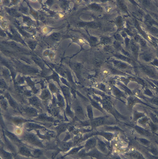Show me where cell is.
I'll return each instance as SVG.
<instances>
[{"mask_svg":"<svg viewBox=\"0 0 158 159\" xmlns=\"http://www.w3.org/2000/svg\"><path fill=\"white\" fill-rule=\"evenodd\" d=\"M21 140L27 144L38 148H44V145L36 135L33 133H26L23 136Z\"/></svg>","mask_w":158,"mask_h":159,"instance_id":"cell-1","label":"cell"},{"mask_svg":"<svg viewBox=\"0 0 158 159\" xmlns=\"http://www.w3.org/2000/svg\"><path fill=\"white\" fill-rule=\"evenodd\" d=\"M18 153L22 157H26L34 158L33 153V152L30 149L25 145H22L19 147L18 150Z\"/></svg>","mask_w":158,"mask_h":159,"instance_id":"cell-2","label":"cell"},{"mask_svg":"<svg viewBox=\"0 0 158 159\" xmlns=\"http://www.w3.org/2000/svg\"><path fill=\"white\" fill-rule=\"evenodd\" d=\"M144 21L147 26H154L158 27V22L155 20L151 15L147 14L145 15Z\"/></svg>","mask_w":158,"mask_h":159,"instance_id":"cell-3","label":"cell"},{"mask_svg":"<svg viewBox=\"0 0 158 159\" xmlns=\"http://www.w3.org/2000/svg\"><path fill=\"white\" fill-rule=\"evenodd\" d=\"M13 154L4 150L3 147L1 148L0 156L1 159H14Z\"/></svg>","mask_w":158,"mask_h":159,"instance_id":"cell-4","label":"cell"},{"mask_svg":"<svg viewBox=\"0 0 158 159\" xmlns=\"http://www.w3.org/2000/svg\"><path fill=\"white\" fill-rule=\"evenodd\" d=\"M140 57L144 61L146 62H150L152 60L153 56L152 54L148 52L141 53L140 55Z\"/></svg>","mask_w":158,"mask_h":159,"instance_id":"cell-5","label":"cell"},{"mask_svg":"<svg viewBox=\"0 0 158 159\" xmlns=\"http://www.w3.org/2000/svg\"><path fill=\"white\" fill-rule=\"evenodd\" d=\"M135 39L136 42L142 47H145L147 46V43L145 40L139 35H137Z\"/></svg>","mask_w":158,"mask_h":159,"instance_id":"cell-6","label":"cell"},{"mask_svg":"<svg viewBox=\"0 0 158 159\" xmlns=\"http://www.w3.org/2000/svg\"><path fill=\"white\" fill-rule=\"evenodd\" d=\"M142 68L143 71L147 74L149 76H151V77H156V73L155 72L154 70H153L151 68L146 66H142Z\"/></svg>","mask_w":158,"mask_h":159,"instance_id":"cell-7","label":"cell"},{"mask_svg":"<svg viewBox=\"0 0 158 159\" xmlns=\"http://www.w3.org/2000/svg\"><path fill=\"white\" fill-rule=\"evenodd\" d=\"M59 147L61 150H66L68 149L72 146V144L71 143L63 142L59 144Z\"/></svg>","mask_w":158,"mask_h":159,"instance_id":"cell-8","label":"cell"},{"mask_svg":"<svg viewBox=\"0 0 158 159\" xmlns=\"http://www.w3.org/2000/svg\"><path fill=\"white\" fill-rule=\"evenodd\" d=\"M147 29L149 32L156 35H158V28L154 26H147Z\"/></svg>","mask_w":158,"mask_h":159,"instance_id":"cell-9","label":"cell"},{"mask_svg":"<svg viewBox=\"0 0 158 159\" xmlns=\"http://www.w3.org/2000/svg\"><path fill=\"white\" fill-rule=\"evenodd\" d=\"M131 48L134 54L137 55H138V52H139V48H138V46L133 41L132 43Z\"/></svg>","mask_w":158,"mask_h":159,"instance_id":"cell-10","label":"cell"},{"mask_svg":"<svg viewBox=\"0 0 158 159\" xmlns=\"http://www.w3.org/2000/svg\"><path fill=\"white\" fill-rule=\"evenodd\" d=\"M135 26L136 28H137V30H139V31L140 33L141 32V34H142L143 35H144V36H146V34L144 32L143 30L142 29H141V27H140V25H139L138 22L137 21V20H136L135 21Z\"/></svg>","mask_w":158,"mask_h":159,"instance_id":"cell-11","label":"cell"},{"mask_svg":"<svg viewBox=\"0 0 158 159\" xmlns=\"http://www.w3.org/2000/svg\"><path fill=\"white\" fill-rule=\"evenodd\" d=\"M96 143V140L95 139H92L89 140L87 143L86 146L88 147H91L94 146Z\"/></svg>","mask_w":158,"mask_h":159,"instance_id":"cell-12","label":"cell"},{"mask_svg":"<svg viewBox=\"0 0 158 159\" xmlns=\"http://www.w3.org/2000/svg\"><path fill=\"white\" fill-rule=\"evenodd\" d=\"M136 14L137 15V17L141 18L143 17L144 13L141 10L138 9L136 13Z\"/></svg>","mask_w":158,"mask_h":159,"instance_id":"cell-13","label":"cell"},{"mask_svg":"<svg viewBox=\"0 0 158 159\" xmlns=\"http://www.w3.org/2000/svg\"><path fill=\"white\" fill-rule=\"evenodd\" d=\"M98 145H99V147L100 148V149L102 151H105L106 149H105V145L103 143L100 141V142H99Z\"/></svg>","mask_w":158,"mask_h":159,"instance_id":"cell-14","label":"cell"},{"mask_svg":"<svg viewBox=\"0 0 158 159\" xmlns=\"http://www.w3.org/2000/svg\"><path fill=\"white\" fill-rule=\"evenodd\" d=\"M143 5L145 7H147L150 6L151 2L149 0H143L142 1Z\"/></svg>","mask_w":158,"mask_h":159,"instance_id":"cell-15","label":"cell"},{"mask_svg":"<svg viewBox=\"0 0 158 159\" xmlns=\"http://www.w3.org/2000/svg\"><path fill=\"white\" fill-rule=\"evenodd\" d=\"M32 103L33 104H34V105L36 106L40 105V101H38V99L36 98H33V100L32 101Z\"/></svg>","mask_w":158,"mask_h":159,"instance_id":"cell-16","label":"cell"},{"mask_svg":"<svg viewBox=\"0 0 158 159\" xmlns=\"http://www.w3.org/2000/svg\"><path fill=\"white\" fill-rule=\"evenodd\" d=\"M152 63L153 65L158 67V58H155L153 59Z\"/></svg>","mask_w":158,"mask_h":159,"instance_id":"cell-17","label":"cell"},{"mask_svg":"<svg viewBox=\"0 0 158 159\" xmlns=\"http://www.w3.org/2000/svg\"><path fill=\"white\" fill-rule=\"evenodd\" d=\"M80 147L79 148H76V149H74V150H73V151H71V152L70 153H72V154H73V153H76L77 151H78L80 148Z\"/></svg>","mask_w":158,"mask_h":159,"instance_id":"cell-18","label":"cell"},{"mask_svg":"<svg viewBox=\"0 0 158 159\" xmlns=\"http://www.w3.org/2000/svg\"><path fill=\"white\" fill-rule=\"evenodd\" d=\"M14 159H23L22 157L20 156L15 155L14 156Z\"/></svg>","mask_w":158,"mask_h":159,"instance_id":"cell-19","label":"cell"},{"mask_svg":"<svg viewBox=\"0 0 158 159\" xmlns=\"http://www.w3.org/2000/svg\"><path fill=\"white\" fill-rule=\"evenodd\" d=\"M91 155L92 156H93L94 157H99V154H98V153H92L91 154Z\"/></svg>","mask_w":158,"mask_h":159,"instance_id":"cell-20","label":"cell"},{"mask_svg":"<svg viewBox=\"0 0 158 159\" xmlns=\"http://www.w3.org/2000/svg\"><path fill=\"white\" fill-rule=\"evenodd\" d=\"M115 159H120L118 157H117Z\"/></svg>","mask_w":158,"mask_h":159,"instance_id":"cell-21","label":"cell"},{"mask_svg":"<svg viewBox=\"0 0 158 159\" xmlns=\"http://www.w3.org/2000/svg\"><path fill=\"white\" fill-rule=\"evenodd\" d=\"M157 42L158 43V39H157L156 40Z\"/></svg>","mask_w":158,"mask_h":159,"instance_id":"cell-22","label":"cell"},{"mask_svg":"<svg viewBox=\"0 0 158 159\" xmlns=\"http://www.w3.org/2000/svg\"><path fill=\"white\" fill-rule=\"evenodd\" d=\"M156 36L158 38V35H156Z\"/></svg>","mask_w":158,"mask_h":159,"instance_id":"cell-23","label":"cell"},{"mask_svg":"<svg viewBox=\"0 0 158 159\" xmlns=\"http://www.w3.org/2000/svg\"></svg>","mask_w":158,"mask_h":159,"instance_id":"cell-24","label":"cell"}]
</instances>
